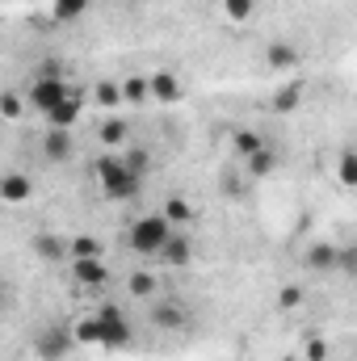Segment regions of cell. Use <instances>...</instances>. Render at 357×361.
<instances>
[{
	"mask_svg": "<svg viewBox=\"0 0 357 361\" xmlns=\"http://www.w3.org/2000/svg\"><path fill=\"white\" fill-rule=\"evenodd\" d=\"M97 180H101L105 197H114V202H131V197H139V189H143V177H135V173L122 164L118 152H109V156L97 160Z\"/></svg>",
	"mask_w": 357,
	"mask_h": 361,
	"instance_id": "1",
	"label": "cell"
},
{
	"mask_svg": "<svg viewBox=\"0 0 357 361\" xmlns=\"http://www.w3.org/2000/svg\"><path fill=\"white\" fill-rule=\"evenodd\" d=\"M169 240H173V227H169L164 214H143V219H135L131 231H126V244H131L135 257H160V248H164Z\"/></svg>",
	"mask_w": 357,
	"mask_h": 361,
	"instance_id": "2",
	"label": "cell"
},
{
	"mask_svg": "<svg viewBox=\"0 0 357 361\" xmlns=\"http://www.w3.org/2000/svg\"><path fill=\"white\" fill-rule=\"evenodd\" d=\"M131 341H135V328L122 315V307H101L97 311V345L101 349H131Z\"/></svg>",
	"mask_w": 357,
	"mask_h": 361,
	"instance_id": "3",
	"label": "cell"
},
{
	"mask_svg": "<svg viewBox=\"0 0 357 361\" xmlns=\"http://www.w3.org/2000/svg\"><path fill=\"white\" fill-rule=\"evenodd\" d=\"M63 92H68V85H63L59 76H38V80L30 85V105H34L38 114H51V109L63 101Z\"/></svg>",
	"mask_w": 357,
	"mask_h": 361,
	"instance_id": "4",
	"label": "cell"
},
{
	"mask_svg": "<svg viewBox=\"0 0 357 361\" xmlns=\"http://www.w3.org/2000/svg\"><path fill=\"white\" fill-rule=\"evenodd\" d=\"M80 109H85V97H80L76 89H68V92H63V101H59V105L47 114V122H51L55 130H68V126L80 118Z\"/></svg>",
	"mask_w": 357,
	"mask_h": 361,
	"instance_id": "5",
	"label": "cell"
},
{
	"mask_svg": "<svg viewBox=\"0 0 357 361\" xmlns=\"http://www.w3.org/2000/svg\"><path fill=\"white\" fill-rule=\"evenodd\" d=\"M152 324H156L160 332H181V328L189 324V311H185L181 302H156V307H152Z\"/></svg>",
	"mask_w": 357,
	"mask_h": 361,
	"instance_id": "6",
	"label": "cell"
},
{
	"mask_svg": "<svg viewBox=\"0 0 357 361\" xmlns=\"http://www.w3.org/2000/svg\"><path fill=\"white\" fill-rule=\"evenodd\" d=\"M72 152H76L72 135L51 126V130H47V139H42V156H47V160H55V164H63V160H72Z\"/></svg>",
	"mask_w": 357,
	"mask_h": 361,
	"instance_id": "7",
	"label": "cell"
},
{
	"mask_svg": "<svg viewBox=\"0 0 357 361\" xmlns=\"http://www.w3.org/2000/svg\"><path fill=\"white\" fill-rule=\"evenodd\" d=\"M181 80L173 76V72H156V76H147V97H156V101H164V105H173V101H181Z\"/></svg>",
	"mask_w": 357,
	"mask_h": 361,
	"instance_id": "8",
	"label": "cell"
},
{
	"mask_svg": "<svg viewBox=\"0 0 357 361\" xmlns=\"http://www.w3.org/2000/svg\"><path fill=\"white\" fill-rule=\"evenodd\" d=\"M72 277H76V286H85V290H97V286L109 281V273H105V265H101V257H92V261H76Z\"/></svg>",
	"mask_w": 357,
	"mask_h": 361,
	"instance_id": "9",
	"label": "cell"
},
{
	"mask_svg": "<svg viewBox=\"0 0 357 361\" xmlns=\"http://www.w3.org/2000/svg\"><path fill=\"white\" fill-rule=\"evenodd\" d=\"M101 143H105V147H126V143H131V122H126L122 114L105 118V122H101Z\"/></svg>",
	"mask_w": 357,
	"mask_h": 361,
	"instance_id": "10",
	"label": "cell"
},
{
	"mask_svg": "<svg viewBox=\"0 0 357 361\" xmlns=\"http://www.w3.org/2000/svg\"><path fill=\"white\" fill-rule=\"evenodd\" d=\"M265 63L273 68V72H290V68L298 63V51H294L290 42H269V51H265Z\"/></svg>",
	"mask_w": 357,
	"mask_h": 361,
	"instance_id": "11",
	"label": "cell"
},
{
	"mask_svg": "<svg viewBox=\"0 0 357 361\" xmlns=\"http://www.w3.org/2000/svg\"><path fill=\"white\" fill-rule=\"evenodd\" d=\"M118 156H122V164H126V169H131L135 177L147 180V173H152V152H147V147H131V143H126V147H122Z\"/></svg>",
	"mask_w": 357,
	"mask_h": 361,
	"instance_id": "12",
	"label": "cell"
},
{
	"mask_svg": "<svg viewBox=\"0 0 357 361\" xmlns=\"http://www.w3.org/2000/svg\"><path fill=\"white\" fill-rule=\"evenodd\" d=\"M30 189H34V185H30V177H21V173L0 177V197H4V202H13V206H17V202H25V197H30Z\"/></svg>",
	"mask_w": 357,
	"mask_h": 361,
	"instance_id": "13",
	"label": "cell"
},
{
	"mask_svg": "<svg viewBox=\"0 0 357 361\" xmlns=\"http://www.w3.org/2000/svg\"><path fill=\"white\" fill-rule=\"evenodd\" d=\"M273 169H277V152H273V147H261V152H253V156H248V177H253V180L269 177Z\"/></svg>",
	"mask_w": 357,
	"mask_h": 361,
	"instance_id": "14",
	"label": "cell"
},
{
	"mask_svg": "<svg viewBox=\"0 0 357 361\" xmlns=\"http://www.w3.org/2000/svg\"><path fill=\"white\" fill-rule=\"evenodd\" d=\"M231 143H236V152H240L244 160H248L253 152H261V147H269V139L261 135V130H236V135H231Z\"/></svg>",
	"mask_w": 357,
	"mask_h": 361,
	"instance_id": "15",
	"label": "cell"
},
{
	"mask_svg": "<svg viewBox=\"0 0 357 361\" xmlns=\"http://www.w3.org/2000/svg\"><path fill=\"white\" fill-rule=\"evenodd\" d=\"M189 257H193V248H189V240H181V235H173V240L160 248V261H169V265H189Z\"/></svg>",
	"mask_w": 357,
	"mask_h": 361,
	"instance_id": "16",
	"label": "cell"
},
{
	"mask_svg": "<svg viewBox=\"0 0 357 361\" xmlns=\"http://www.w3.org/2000/svg\"><path fill=\"white\" fill-rule=\"evenodd\" d=\"M164 219H169V227H181V223H189L193 219V206L185 202V197H169L164 202V210H160Z\"/></svg>",
	"mask_w": 357,
	"mask_h": 361,
	"instance_id": "17",
	"label": "cell"
},
{
	"mask_svg": "<svg viewBox=\"0 0 357 361\" xmlns=\"http://www.w3.org/2000/svg\"><path fill=\"white\" fill-rule=\"evenodd\" d=\"M337 257H341V248H337V244H315V248H311V257H307V265H311V269H332V265H337Z\"/></svg>",
	"mask_w": 357,
	"mask_h": 361,
	"instance_id": "18",
	"label": "cell"
},
{
	"mask_svg": "<svg viewBox=\"0 0 357 361\" xmlns=\"http://www.w3.org/2000/svg\"><path fill=\"white\" fill-rule=\"evenodd\" d=\"M298 101H303V85H282L277 97H273V109L277 114H290V109H298Z\"/></svg>",
	"mask_w": 357,
	"mask_h": 361,
	"instance_id": "19",
	"label": "cell"
},
{
	"mask_svg": "<svg viewBox=\"0 0 357 361\" xmlns=\"http://www.w3.org/2000/svg\"><path fill=\"white\" fill-rule=\"evenodd\" d=\"M51 8H55L59 21H80V17L89 13V0H55Z\"/></svg>",
	"mask_w": 357,
	"mask_h": 361,
	"instance_id": "20",
	"label": "cell"
},
{
	"mask_svg": "<svg viewBox=\"0 0 357 361\" xmlns=\"http://www.w3.org/2000/svg\"><path fill=\"white\" fill-rule=\"evenodd\" d=\"M68 252H72L76 261H92V257H101V244H97L92 235H76V240L68 244Z\"/></svg>",
	"mask_w": 357,
	"mask_h": 361,
	"instance_id": "21",
	"label": "cell"
},
{
	"mask_svg": "<svg viewBox=\"0 0 357 361\" xmlns=\"http://www.w3.org/2000/svg\"><path fill=\"white\" fill-rule=\"evenodd\" d=\"M156 286H160V281H156V273H131V294H135V298H152V294H156Z\"/></svg>",
	"mask_w": 357,
	"mask_h": 361,
	"instance_id": "22",
	"label": "cell"
},
{
	"mask_svg": "<svg viewBox=\"0 0 357 361\" xmlns=\"http://www.w3.org/2000/svg\"><path fill=\"white\" fill-rule=\"evenodd\" d=\"M118 92H122V101H143L147 97V76H126L118 85Z\"/></svg>",
	"mask_w": 357,
	"mask_h": 361,
	"instance_id": "23",
	"label": "cell"
},
{
	"mask_svg": "<svg viewBox=\"0 0 357 361\" xmlns=\"http://www.w3.org/2000/svg\"><path fill=\"white\" fill-rule=\"evenodd\" d=\"M223 13H227L231 21H248V17L257 13V0H223Z\"/></svg>",
	"mask_w": 357,
	"mask_h": 361,
	"instance_id": "24",
	"label": "cell"
},
{
	"mask_svg": "<svg viewBox=\"0 0 357 361\" xmlns=\"http://www.w3.org/2000/svg\"><path fill=\"white\" fill-rule=\"evenodd\" d=\"M72 341H76V345H97V315H92V319L85 315V319L72 328Z\"/></svg>",
	"mask_w": 357,
	"mask_h": 361,
	"instance_id": "25",
	"label": "cell"
},
{
	"mask_svg": "<svg viewBox=\"0 0 357 361\" xmlns=\"http://www.w3.org/2000/svg\"><path fill=\"white\" fill-rule=\"evenodd\" d=\"M21 109H25V101H21V92H4V97H0V118H8V122H17V118H21Z\"/></svg>",
	"mask_w": 357,
	"mask_h": 361,
	"instance_id": "26",
	"label": "cell"
},
{
	"mask_svg": "<svg viewBox=\"0 0 357 361\" xmlns=\"http://www.w3.org/2000/svg\"><path fill=\"white\" fill-rule=\"evenodd\" d=\"M63 353H68V336H59V332H55V336H47V341H42V357H47V361H59Z\"/></svg>",
	"mask_w": 357,
	"mask_h": 361,
	"instance_id": "27",
	"label": "cell"
},
{
	"mask_svg": "<svg viewBox=\"0 0 357 361\" xmlns=\"http://www.w3.org/2000/svg\"><path fill=\"white\" fill-rule=\"evenodd\" d=\"M97 101H101L105 109H114V105H122V92H118L114 80H101V85H97Z\"/></svg>",
	"mask_w": 357,
	"mask_h": 361,
	"instance_id": "28",
	"label": "cell"
},
{
	"mask_svg": "<svg viewBox=\"0 0 357 361\" xmlns=\"http://www.w3.org/2000/svg\"><path fill=\"white\" fill-rule=\"evenodd\" d=\"M341 185H357V169H353V152L341 156Z\"/></svg>",
	"mask_w": 357,
	"mask_h": 361,
	"instance_id": "29",
	"label": "cell"
},
{
	"mask_svg": "<svg viewBox=\"0 0 357 361\" xmlns=\"http://www.w3.org/2000/svg\"><path fill=\"white\" fill-rule=\"evenodd\" d=\"M38 252H42V257H63V244L51 240V235H42V240H38Z\"/></svg>",
	"mask_w": 357,
	"mask_h": 361,
	"instance_id": "30",
	"label": "cell"
},
{
	"mask_svg": "<svg viewBox=\"0 0 357 361\" xmlns=\"http://www.w3.org/2000/svg\"><path fill=\"white\" fill-rule=\"evenodd\" d=\"M277 302H282V307H298V302H303V290H298V286H286V290L277 294Z\"/></svg>",
	"mask_w": 357,
	"mask_h": 361,
	"instance_id": "31",
	"label": "cell"
},
{
	"mask_svg": "<svg viewBox=\"0 0 357 361\" xmlns=\"http://www.w3.org/2000/svg\"><path fill=\"white\" fill-rule=\"evenodd\" d=\"M307 361H328V345L324 341H311L307 345Z\"/></svg>",
	"mask_w": 357,
	"mask_h": 361,
	"instance_id": "32",
	"label": "cell"
},
{
	"mask_svg": "<svg viewBox=\"0 0 357 361\" xmlns=\"http://www.w3.org/2000/svg\"><path fill=\"white\" fill-rule=\"evenodd\" d=\"M0 307H4V281H0Z\"/></svg>",
	"mask_w": 357,
	"mask_h": 361,
	"instance_id": "33",
	"label": "cell"
},
{
	"mask_svg": "<svg viewBox=\"0 0 357 361\" xmlns=\"http://www.w3.org/2000/svg\"><path fill=\"white\" fill-rule=\"evenodd\" d=\"M89 4H92V0H89Z\"/></svg>",
	"mask_w": 357,
	"mask_h": 361,
	"instance_id": "34",
	"label": "cell"
}]
</instances>
